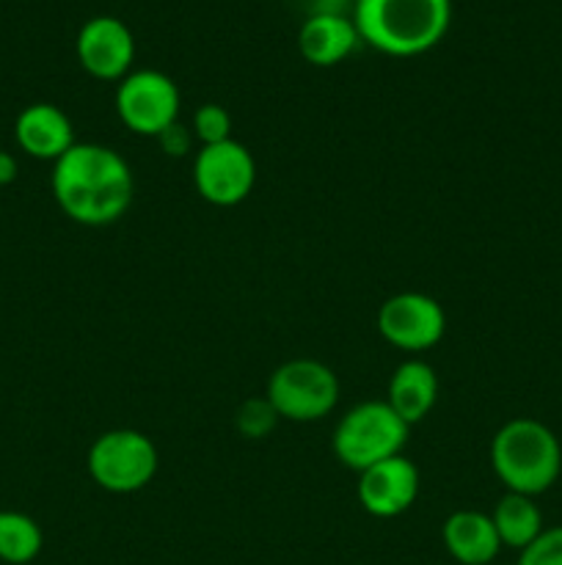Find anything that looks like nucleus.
Masks as SVG:
<instances>
[{
    "label": "nucleus",
    "mask_w": 562,
    "mask_h": 565,
    "mask_svg": "<svg viewBox=\"0 0 562 565\" xmlns=\"http://www.w3.org/2000/svg\"><path fill=\"white\" fill-rule=\"evenodd\" d=\"M264 397L281 419L317 423L339 403V379L317 359H290L270 373Z\"/></svg>",
    "instance_id": "obj_5"
},
{
    "label": "nucleus",
    "mask_w": 562,
    "mask_h": 565,
    "mask_svg": "<svg viewBox=\"0 0 562 565\" xmlns=\"http://www.w3.org/2000/svg\"><path fill=\"white\" fill-rule=\"evenodd\" d=\"M193 136L202 147H209V143L229 141L231 138V116L224 105L207 103L193 114Z\"/></svg>",
    "instance_id": "obj_19"
},
{
    "label": "nucleus",
    "mask_w": 562,
    "mask_h": 565,
    "mask_svg": "<svg viewBox=\"0 0 562 565\" xmlns=\"http://www.w3.org/2000/svg\"><path fill=\"white\" fill-rule=\"evenodd\" d=\"M193 138H196L193 136V127L182 125V121L176 119L174 125H169L163 132H160L158 143L165 154H171V158H185L193 147Z\"/></svg>",
    "instance_id": "obj_21"
},
{
    "label": "nucleus",
    "mask_w": 562,
    "mask_h": 565,
    "mask_svg": "<svg viewBox=\"0 0 562 565\" xmlns=\"http://www.w3.org/2000/svg\"><path fill=\"white\" fill-rule=\"evenodd\" d=\"M114 105L127 130L158 138L165 127L180 119L182 97L165 72L136 70L119 81Z\"/></svg>",
    "instance_id": "obj_7"
},
{
    "label": "nucleus",
    "mask_w": 562,
    "mask_h": 565,
    "mask_svg": "<svg viewBox=\"0 0 562 565\" xmlns=\"http://www.w3.org/2000/svg\"><path fill=\"white\" fill-rule=\"evenodd\" d=\"M516 565H562V524L545 527L527 550L518 552Z\"/></svg>",
    "instance_id": "obj_20"
},
{
    "label": "nucleus",
    "mask_w": 562,
    "mask_h": 565,
    "mask_svg": "<svg viewBox=\"0 0 562 565\" xmlns=\"http://www.w3.org/2000/svg\"><path fill=\"white\" fill-rule=\"evenodd\" d=\"M361 36L345 11L309 14L298 31V50L312 66H336L353 55Z\"/></svg>",
    "instance_id": "obj_13"
},
{
    "label": "nucleus",
    "mask_w": 562,
    "mask_h": 565,
    "mask_svg": "<svg viewBox=\"0 0 562 565\" xmlns=\"http://www.w3.org/2000/svg\"><path fill=\"white\" fill-rule=\"evenodd\" d=\"M279 412L273 408V403L268 397H248L240 403L235 414V428L240 430L246 439H264V436L273 434V428L279 425Z\"/></svg>",
    "instance_id": "obj_18"
},
{
    "label": "nucleus",
    "mask_w": 562,
    "mask_h": 565,
    "mask_svg": "<svg viewBox=\"0 0 562 565\" xmlns=\"http://www.w3.org/2000/svg\"><path fill=\"white\" fill-rule=\"evenodd\" d=\"M42 546L44 535L36 519L20 511H0V561L9 565H28L36 561Z\"/></svg>",
    "instance_id": "obj_17"
},
{
    "label": "nucleus",
    "mask_w": 562,
    "mask_h": 565,
    "mask_svg": "<svg viewBox=\"0 0 562 565\" xmlns=\"http://www.w3.org/2000/svg\"><path fill=\"white\" fill-rule=\"evenodd\" d=\"M411 425L386 401H367L353 406L334 430V456L353 472L375 467L386 458L402 456Z\"/></svg>",
    "instance_id": "obj_4"
},
{
    "label": "nucleus",
    "mask_w": 562,
    "mask_h": 565,
    "mask_svg": "<svg viewBox=\"0 0 562 565\" xmlns=\"http://www.w3.org/2000/svg\"><path fill=\"white\" fill-rule=\"evenodd\" d=\"M158 447L147 434L116 428L99 436L88 450V475L110 494H136L158 475Z\"/></svg>",
    "instance_id": "obj_6"
},
{
    "label": "nucleus",
    "mask_w": 562,
    "mask_h": 565,
    "mask_svg": "<svg viewBox=\"0 0 562 565\" xmlns=\"http://www.w3.org/2000/svg\"><path fill=\"white\" fill-rule=\"evenodd\" d=\"M441 541L452 561L461 565H488L501 552V541L490 522V513L479 511L450 513L441 527Z\"/></svg>",
    "instance_id": "obj_14"
},
{
    "label": "nucleus",
    "mask_w": 562,
    "mask_h": 565,
    "mask_svg": "<svg viewBox=\"0 0 562 565\" xmlns=\"http://www.w3.org/2000/svg\"><path fill=\"white\" fill-rule=\"evenodd\" d=\"M490 522H494L501 546L516 552L527 550V546L545 530L543 513H540L534 497L512 494V491H507V494L496 502L494 513H490Z\"/></svg>",
    "instance_id": "obj_16"
},
{
    "label": "nucleus",
    "mask_w": 562,
    "mask_h": 565,
    "mask_svg": "<svg viewBox=\"0 0 562 565\" xmlns=\"http://www.w3.org/2000/svg\"><path fill=\"white\" fill-rule=\"evenodd\" d=\"M353 22L369 47L395 58L433 50L452 22V0H356Z\"/></svg>",
    "instance_id": "obj_2"
},
{
    "label": "nucleus",
    "mask_w": 562,
    "mask_h": 565,
    "mask_svg": "<svg viewBox=\"0 0 562 565\" xmlns=\"http://www.w3.org/2000/svg\"><path fill=\"white\" fill-rule=\"evenodd\" d=\"M439 401V375L422 359H408L391 373L389 395L386 403L406 419L408 425H417L433 412Z\"/></svg>",
    "instance_id": "obj_15"
},
{
    "label": "nucleus",
    "mask_w": 562,
    "mask_h": 565,
    "mask_svg": "<svg viewBox=\"0 0 562 565\" xmlns=\"http://www.w3.org/2000/svg\"><path fill=\"white\" fill-rule=\"evenodd\" d=\"M193 185L204 202L215 207H235L246 202L257 185V160L246 143L220 141L202 147L193 160Z\"/></svg>",
    "instance_id": "obj_8"
},
{
    "label": "nucleus",
    "mask_w": 562,
    "mask_h": 565,
    "mask_svg": "<svg viewBox=\"0 0 562 565\" xmlns=\"http://www.w3.org/2000/svg\"><path fill=\"white\" fill-rule=\"evenodd\" d=\"M358 505L378 519L406 513L419 497V469L411 458L395 456L358 472Z\"/></svg>",
    "instance_id": "obj_11"
},
{
    "label": "nucleus",
    "mask_w": 562,
    "mask_h": 565,
    "mask_svg": "<svg viewBox=\"0 0 562 565\" xmlns=\"http://www.w3.org/2000/svg\"><path fill=\"white\" fill-rule=\"evenodd\" d=\"M53 196L75 224L108 226L132 204V171L105 143H75L53 163Z\"/></svg>",
    "instance_id": "obj_1"
},
{
    "label": "nucleus",
    "mask_w": 562,
    "mask_h": 565,
    "mask_svg": "<svg viewBox=\"0 0 562 565\" xmlns=\"http://www.w3.org/2000/svg\"><path fill=\"white\" fill-rule=\"evenodd\" d=\"M490 467L507 491L540 497L560 480L562 445L540 419L516 417L490 439Z\"/></svg>",
    "instance_id": "obj_3"
},
{
    "label": "nucleus",
    "mask_w": 562,
    "mask_h": 565,
    "mask_svg": "<svg viewBox=\"0 0 562 565\" xmlns=\"http://www.w3.org/2000/svg\"><path fill=\"white\" fill-rule=\"evenodd\" d=\"M17 174H20L17 158L11 152H3V149H0V188L11 185V182L17 180Z\"/></svg>",
    "instance_id": "obj_22"
},
{
    "label": "nucleus",
    "mask_w": 562,
    "mask_h": 565,
    "mask_svg": "<svg viewBox=\"0 0 562 565\" xmlns=\"http://www.w3.org/2000/svg\"><path fill=\"white\" fill-rule=\"evenodd\" d=\"M75 53L83 70L97 81H121L132 72L136 36L119 17L99 14L83 22L75 39Z\"/></svg>",
    "instance_id": "obj_10"
},
{
    "label": "nucleus",
    "mask_w": 562,
    "mask_h": 565,
    "mask_svg": "<svg viewBox=\"0 0 562 565\" xmlns=\"http://www.w3.org/2000/svg\"><path fill=\"white\" fill-rule=\"evenodd\" d=\"M14 138L25 154L53 163L77 143L69 116L53 103H33L22 108L14 121Z\"/></svg>",
    "instance_id": "obj_12"
},
{
    "label": "nucleus",
    "mask_w": 562,
    "mask_h": 565,
    "mask_svg": "<svg viewBox=\"0 0 562 565\" xmlns=\"http://www.w3.org/2000/svg\"><path fill=\"white\" fill-rule=\"evenodd\" d=\"M378 331L389 345L406 353L430 351L446 331L444 307L424 292H397L380 303Z\"/></svg>",
    "instance_id": "obj_9"
}]
</instances>
